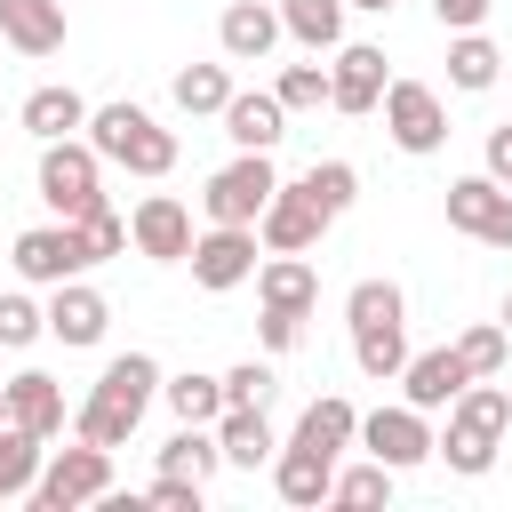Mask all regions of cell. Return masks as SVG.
I'll return each mask as SVG.
<instances>
[{
	"instance_id": "31",
	"label": "cell",
	"mask_w": 512,
	"mask_h": 512,
	"mask_svg": "<svg viewBox=\"0 0 512 512\" xmlns=\"http://www.w3.org/2000/svg\"><path fill=\"white\" fill-rule=\"evenodd\" d=\"M32 480H40V432L0 424V504L8 496H32Z\"/></svg>"
},
{
	"instance_id": "33",
	"label": "cell",
	"mask_w": 512,
	"mask_h": 512,
	"mask_svg": "<svg viewBox=\"0 0 512 512\" xmlns=\"http://www.w3.org/2000/svg\"><path fill=\"white\" fill-rule=\"evenodd\" d=\"M224 96H232L224 64H184L176 72V112H224Z\"/></svg>"
},
{
	"instance_id": "41",
	"label": "cell",
	"mask_w": 512,
	"mask_h": 512,
	"mask_svg": "<svg viewBox=\"0 0 512 512\" xmlns=\"http://www.w3.org/2000/svg\"><path fill=\"white\" fill-rule=\"evenodd\" d=\"M152 504H160V512H200V480L160 472V480H152Z\"/></svg>"
},
{
	"instance_id": "42",
	"label": "cell",
	"mask_w": 512,
	"mask_h": 512,
	"mask_svg": "<svg viewBox=\"0 0 512 512\" xmlns=\"http://www.w3.org/2000/svg\"><path fill=\"white\" fill-rule=\"evenodd\" d=\"M432 8H440V24H448V32H480L496 0H432Z\"/></svg>"
},
{
	"instance_id": "13",
	"label": "cell",
	"mask_w": 512,
	"mask_h": 512,
	"mask_svg": "<svg viewBox=\"0 0 512 512\" xmlns=\"http://www.w3.org/2000/svg\"><path fill=\"white\" fill-rule=\"evenodd\" d=\"M320 232H328V216L304 200V184H272V200H264V216H256V240L280 248V256H304Z\"/></svg>"
},
{
	"instance_id": "34",
	"label": "cell",
	"mask_w": 512,
	"mask_h": 512,
	"mask_svg": "<svg viewBox=\"0 0 512 512\" xmlns=\"http://www.w3.org/2000/svg\"><path fill=\"white\" fill-rule=\"evenodd\" d=\"M72 240H80V256H88V264H104V256H120V248H128V224L96 200L88 216H72Z\"/></svg>"
},
{
	"instance_id": "23",
	"label": "cell",
	"mask_w": 512,
	"mask_h": 512,
	"mask_svg": "<svg viewBox=\"0 0 512 512\" xmlns=\"http://www.w3.org/2000/svg\"><path fill=\"white\" fill-rule=\"evenodd\" d=\"M256 296H264L272 312H312V304H320V272H312L304 256H280V248H272V264H256Z\"/></svg>"
},
{
	"instance_id": "25",
	"label": "cell",
	"mask_w": 512,
	"mask_h": 512,
	"mask_svg": "<svg viewBox=\"0 0 512 512\" xmlns=\"http://www.w3.org/2000/svg\"><path fill=\"white\" fill-rule=\"evenodd\" d=\"M216 448H224V464H240V472L272 464V424H264V408H224V416H216Z\"/></svg>"
},
{
	"instance_id": "28",
	"label": "cell",
	"mask_w": 512,
	"mask_h": 512,
	"mask_svg": "<svg viewBox=\"0 0 512 512\" xmlns=\"http://www.w3.org/2000/svg\"><path fill=\"white\" fill-rule=\"evenodd\" d=\"M296 184H304V200H312V208L336 224V216L352 208V192H360V168H352V160H312Z\"/></svg>"
},
{
	"instance_id": "1",
	"label": "cell",
	"mask_w": 512,
	"mask_h": 512,
	"mask_svg": "<svg viewBox=\"0 0 512 512\" xmlns=\"http://www.w3.org/2000/svg\"><path fill=\"white\" fill-rule=\"evenodd\" d=\"M152 392H160V360L152 352H120V360H104V376H96V392L80 400V440H96V448H120L136 424H144V408H152Z\"/></svg>"
},
{
	"instance_id": "44",
	"label": "cell",
	"mask_w": 512,
	"mask_h": 512,
	"mask_svg": "<svg viewBox=\"0 0 512 512\" xmlns=\"http://www.w3.org/2000/svg\"><path fill=\"white\" fill-rule=\"evenodd\" d=\"M344 8H368V16H384V8H392V0H344Z\"/></svg>"
},
{
	"instance_id": "8",
	"label": "cell",
	"mask_w": 512,
	"mask_h": 512,
	"mask_svg": "<svg viewBox=\"0 0 512 512\" xmlns=\"http://www.w3.org/2000/svg\"><path fill=\"white\" fill-rule=\"evenodd\" d=\"M272 152H240L232 168H216L208 176V192H200V208H208V224H256L264 216V200H272Z\"/></svg>"
},
{
	"instance_id": "16",
	"label": "cell",
	"mask_w": 512,
	"mask_h": 512,
	"mask_svg": "<svg viewBox=\"0 0 512 512\" xmlns=\"http://www.w3.org/2000/svg\"><path fill=\"white\" fill-rule=\"evenodd\" d=\"M16 272H24L32 288H56V280L88 272V256H80L72 224H32V232H16Z\"/></svg>"
},
{
	"instance_id": "30",
	"label": "cell",
	"mask_w": 512,
	"mask_h": 512,
	"mask_svg": "<svg viewBox=\"0 0 512 512\" xmlns=\"http://www.w3.org/2000/svg\"><path fill=\"white\" fill-rule=\"evenodd\" d=\"M280 32H296L304 48H336L344 40V0H280Z\"/></svg>"
},
{
	"instance_id": "40",
	"label": "cell",
	"mask_w": 512,
	"mask_h": 512,
	"mask_svg": "<svg viewBox=\"0 0 512 512\" xmlns=\"http://www.w3.org/2000/svg\"><path fill=\"white\" fill-rule=\"evenodd\" d=\"M256 336H264V352H296V336H304V312H272V304H264Z\"/></svg>"
},
{
	"instance_id": "46",
	"label": "cell",
	"mask_w": 512,
	"mask_h": 512,
	"mask_svg": "<svg viewBox=\"0 0 512 512\" xmlns=\"http://www.w3.org/2000/svg\"><path fill=\"white\" fill-rule=\"evenodd\" d=\"M504 336H512V304H504Z\"/></svg>"
},
{
	"instance_id": "24",
	"label": "cell",
	"mask_w": 512,
	"mask_h": 512,
	"mask_svg": "<svg viewBox=\"0 0 512 512\" xmlns=\"http://www.w3.org/2000/svg\"><path fill=\"white\" fill-rule=\"evenodd\" d=\"M352 432H360V408L352 400H312L304 416H296V448H312V456H344L352 448Z\"/></svg>"
},
{
	"instance_id": "6",
	"label": "cell",
	"mask_w": 512,
	"mask_h": 512,
	"mask_svg": "<svg viewBox=\"0 0 512 512\" xmlns=\"http://www.w3.org/2000/svg\"><path fill=\"white\" fill-rule=\"evenodd\" d=\"M96 176H104V160H96V144L88 136H56L48 152H40V200L72 224V216H88L104 192H96Z\"/></svg>"
},
{
	"instance_id": "21",
	"label": "cell",
	"mask_w": 512,
	"mask_h": 512,
	"mask_svg": "<svg viewBox=\"0 0 512 512\" xmlns=\"http://www.w3.org/2000/svg\"><path fill=\"white\" fill-rule=\"evenodd\" d=\"M328 480H336V456H312V448H272V488H280V504H296V512H312V504H328Z\"/></svg>"
},
{
	"instance_id": "20",
	"label": "cell",
	"mask_w": 512,
	"mask_h": 512,
	"mask_svg": "<svg viewBox=\"0 0 512 512\" xmlns=\"http://www.w3.org/2000/svg\"><path fill=\"white\" fill-rule=\"evenodd\" d=\"M0 40L16 56H56L64 48V0H0Z\"/></svg>"
},
{
	"instance_id": "4",
	"label": "cell",
	"mask_w": 512,
	"mask_h": 512,
	"mask_svg": "<svg viewBox=\"0 0 512 512\" xmlns=\"http://www.w3.org/2000/svg\"><path fill=\"white\" fill-rule=\"evenodd\" d=\"M88 144H96V160H112L128 176H168L176 168V128H160L144 104H96Z\"/></svg>"
},
{
	"instance_id": "22",
	"label": "cell",
	"mask_w": 512,
	"mask_h": 512,
	"mask_svg": "<svg viewBox=\"0 0 512 512\" xmlns=\"http://www.w3.org/2000/svg\"><path fill=\"white\" fill-rule=\"evenodd\" d=\"M216 40H224L232 64H264V48L280 40V8H264V0H232L224 24H216Z\"/></svg>"
},
{
	"instance_id": "3",
	"label": "cell",
	"mask_w": 512,
	"mask_h": 512,
	"mask_svg": "<svg viewBox=\"0 0 512 512\" xmlns=\"http://www.w3.org/2000/svg\"><path fill=\"white\" fill-rule=\"evenodd\" d=\"M408 304H400V288L392 280H360L352 296H344V320H352V360H360V376H376V384H392L400 376V360H408V320H400Z\"/></svg>"
},
{
	"instance_id": "39",
	"label": "cell",
	"mask_w": 512,
	"mask_h": 512,
	"mask_svg": "<svg viewBox=\"0 0 512 512\" xmlns=\"http://www.w3.org/2000/svg\"><path fill=\"white\" fill-rule=\"evenodd\" d=\"M264 400H272V368H264V360L224 368V408H264Z\"/></svg>"
},
{
	"instance_id": "10",
	"label": "cell",
	"mask_w": 512,
	"mask_h": 512,
	"mask_svg": "<svg viewBox=\"0 0 512 512\" xmlns=\"http://www.w3.org/2000/svg\"><path fill=\"white\" fill-rule=\"evenodd\" d=\"M376 464H392V472H408V464H424L432 456V424H424V408H376V416H360V432H352Z\"/></svg>"
},
{
	"instance_id": "35",
	"label": "cell",
	"mask_w": 512,
	"mask_h": 512,
	"mask_svg": "<svg viewBox=\"0 0 512 512\" xmlns=\"http://www.w3.org/2000/svg\"><path fill=\"white\" fill-rule=\"evenodd\" d=\"M384 496H392V464H376V456L328 480V504H352V512H360V504H384Z\"/></svg>"
},
{
	"instance_id": "7",
	"label": "cell",
	"mask_w": 512,
	"mask_h": 512,
	"mask_svg": "<svg viewBox=\"0 0 512 512\" xmlns=\"http://www.w3.org/2000/svg\"><path fill=\"white\" fill-rule=\"evenodd\" d=\"M384 136L400 144V152H440L448 144V104H440V88H424V80H384Z\"/></svg>"
},
{
	"instance_id": "2",
	"label": "cell",
	"mask_w": 512,
	"mask_h": 512,
	"mask_svg": "<svg viewBox=\"0 0 512 512\" xmlns=\"http://www.w3.org/2000/svg\"><path fill=\"white\" fill-rule=\"evenodd\" d=\"M504 432H512V392L488 384V376H472V384L448 400V432L432 440V456H448V472L480 480V472L496 464V440H504Z\"/></svg>"
},
{
	"instance_id": "14",
	"label": "cell",
	"mask_w": 512,
	"mask_h": 512,
	"mask_svg": "<svg viewBox=\"0 0 512 512\" xmlns=\"http://www.w3.org/2000/svg\"><path fill=\"white\" fill-rule=\"evenodd\" d=\"M328 104L336 112H376L384 104V48H368V40H352V48H336V64H328Z\"/></svg>"
},
{
	"instance_id": "38",
	"label": "cell",
	"mask_w": 512,
	"mask_h": 512,
	"mask_svg": "<svg viewBox=\"0 0 512 512\" xmlns=\"http://www.w3.org/2000/svg\"><path fill=\"white\" fill-rule=\"evenodd\" d=\"M32 336H48V312H40L32 296H0V344H8V352H24Z\"/></svg>"
},
{
	"instance_id": "19",
	"label": "cell",
	"mask_w": 512,
	"mask_h": 512,
	"mask_svg": "<svg viewBox=\"0 0 512 512\" xmlns=\"http://www.w3.org/2000/svg\"><path fill=\"white\" fill-rule=\"evenodd\" d=\"M0 392H8V424L40 432V440H56V432H64V384H56L48 368H24V376H8Z\"/></svg>"
},
{
	"instance_id": "12",
	"label": "cell",
	"mask_w": 512,
	"mask_h": 512,
	"mask_svg": "<svg viewBox=\"0 0 512 512\" xmlns=\"http://www.w3.org/2000/svg\"><path fill=\"white\" fill-rule=\"evenodd\" d=\"M128 240H136V256H152V264H184V256H192V208L168 200V192H152V200H136Z\"/></svg>"
},
{
	"instance_id": "27",
	"label": "cell",
	"mask_w": 512,
	"mask_h": 512,
	"mask_svg": "<svg viewBox=\"0 0 512 512\" xmlns=\"http://www.w3.org/2000/svg\"><path fill=\"white\" fill-rule=\"evenodd\" d=\"M496 72H504L496 40H488V32H456V48H448V80H456L464 96H480V88H496Z\"/></svg>"
},
{
	"instance_id": "36",
	"label": "cell",
	"mask_w": 512,
	"mask_h": 512,
	"mask_svg": "<svg viewBox=\"0 0 512 512\" xmlns=\"http://www.w3.org/2000/svg\"><path fill=\"white\" fill-rule=\"evenodd\" d=\"M272 96H280L288 112H320V104H328V64H288Z\"/></svg>"
},
{
	"instance_id": "26",
	"label": "cell",
	"mask_w": 512,
	"mask_h": 512,
	"mask_svg": "<svg viewBox=\"0 0 512 512\" xmlns=\"http://www.w3.org/2000/svg\"><path fill=\"white\" fill-rule=\"evenodd\" d=\"M24 128H32L40 144H56V136L88 128V104H80V88H32V96H24Z\"/></svg>"
},
{
	"instance_id": "18",
	"label": "cell",
	"mask_w": 512,
	"mask_h": 512,
	"mask_svg": "<svg viewBox=\"0 0 512 512\" xmlns=\"http://www.w3.org/2000/svg\"><path fill=\"white\" fill-rule=\"evenodd\" d=\"M104 328H112V304H104L96 288H80V272L56 280V296H48V336H56V344H104Z\"/></svg>"
},
{
	"instance_id": "5",
	"label": "cell",
	"mask_w": 512,
	"mask_h": 512,
	"mask_svg": "<svg viewBox=\"0 0 512 512\" xmlns=\"http://www.w3.org/2000/svg\"><path fill=\"white\" fill-rule=\"evenodd\" d=\"M96 496H112V448H96V440L56 448V456L40 464V480H32V504H40V512H80V504H96Z\"/></svg>"
},
{
	"instance_id": "15",
	"label": "cell",
	"mask_w": 512,
	"mask_h": 512,
	"mask_svg": "<svg viewBox=\"0 0 512 512\" xmlns=\"http://www.w3.org/2000/svg\"><path fill=\"white\" fill-rule=\"evenodd\" d=\"M216 120H224V136H232L240 152H272V144L288 136V104H280L272 88H232Z\"/></svg>"
},
{
	"instance_id": "37",
	"label": "cell",
	"mask_w": 512,
	"mask_h": 512,
	"mask_svg": "<svg viewBox=\"0 0 512 512\" xmlns=\"http://www.w3.org/2000/svg\"><path fill=\"white\" fill-rule=\"evenodd\" d=\"M504 352H512V336H504V328H464V336H456V360H464L472 376H496V368H504Z\"/></svg>"
},
{
	"instance_id": "9",
	"label": "cell",
	"mask_w": 512,
	"mask_h": 512,
	"mask_svg": "<svg viewBox=\"0 0 512 512\" xmlns=\"http://www.w3.org/2000/svg\"><path fill=\"white\" fill-rule=\"evenodd\" d=\"M448 224L464 240H488V248H512V192L480 168V176H456L448 184Z\"/></svg>"
},
{
	"instance_id": "29",
	"label": "cell",
	"mask_w": 512,
	"mask_h": 512,
	"mask_svg": "<svg viewBox=\"0 0 512 512\" xmlns=\"http://www.w3.org/2000/svg\"><path fill=\"white\" fill-rule=\"evenodd\" d=\"M160 400L176 408V424H216V416H224V376H200V368H184L176 384H160Z\"/></svg>"
},
{
	"instance_id": "11",
	"label": "cell",
	"mask_w": 512,
	"mask_h": 512,
	"mask_svg": "<svg viewBox=\"0 0 512 512\" xmlns=\"http://www.w3.org/2000/svg\"><path fill=\"white\" fill-rule=\"evenodd\" d=\"M184 264H192L200 288H240V280L256 272V224H208Z\"/></svg>"
},
{
	"instance_id": "43",
	"label": "cell",
	"mask_w": 512,
	"mask_h": 512,
	"mask_svg": "<svg viewBox=\"0 0 512 512\" xmlns=\"http://www.w3.org/2000/svg\"><path fill=\"white\" fill-rule=\"evenodd\" d=\"M488 176L512 192V120H496V128H488Z\"/></svg>"
},
{
	"instance_id": "17",
	"label": "cell",
	"mask_w": 512,
	"mask_h": 512,
	"mask_svg": "<svg viewBox=\"0 0 512 512\" xmlns=\"http://www.w3.org/2000/svg\"><path fill=\"white\" fill-rule=\"evenodd\" d=\"M464 384H472V368L456 360V344H440V352H408V360H400V400H408V408H424V416H432V408H448Z\"/></svg>"
},
{
	"instance_id": "45",
	"label": "cell",
	"mask_w": 512,
	"mask_h": 512,
	"mask_svg": "<svg viewBox=\"0 0 512 512\" xmlns=\"http://www.w3.org/2000/svg\"><path fill=\"white\" fill-rule=\"evenodd\" d=\"M0 424H8V392H0Z\"/></svg>"
},
{
	"instance_id": "32",
	"label": "cell",
	"mask_w": 512,
	"mask_h": 512,
	"mask_svg": "<svg viewBox=\"0 0 512 512\" xmlns=\"http://www.w3.org/2000/svg\"><path fill=\"white\" fill-rule=\"evenodd\" d=\"M216 464H224V448L208 440V424H184V432L160 448V472H176V480H200V488H208V472H216Z\"/></svg>"
}]
</instances>
